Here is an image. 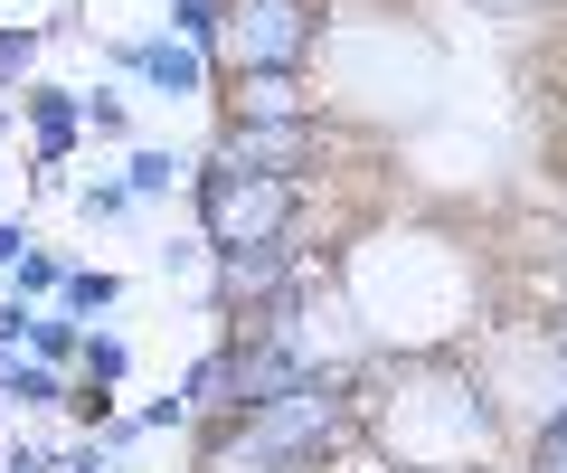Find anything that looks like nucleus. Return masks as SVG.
<instances>
[{
	"mask_svg": "<svg viewBox=\"0 0 567 473\" xmlns=\"http://www.w3.org/2000/svg\"><path fill=\"white\" fill-rule=\"evenodd\" d=\"M189 208H199L208 256H227V247H275V237H293V181L237 171L227 152H208V162H199V181H189Z\"/></svg>",
	"mask_w": 567,
	"mask_h": 473,
	"instance_id": "obj_1",
	"label": "nucleus"
},
{
	"mask_svg": "<svg viewBox=\"0 0 567 473\" xmlns=\"http://www.w3.org/2000/svg\"><path fill=\"white\" fill-rule=\"evenodd\" d=\"M58 473H123V454L104 445V435H85V445H66V454H58Z\"/></svg>",
	"mask_w": 567,
	"mask_h": 473,
	"instance_id": "obj_18",
	"label": "nucleus"
},
{
	"mask_svg": "<svg viewBox=\"0 0 567 473\" xmlns=\"http://www.w3.org/2000/svg\"><path fill=\"white\" fill-rule=\"evenodd\" d=\"M152 266H162V275H199V266H208V237H199V227H189V237H162Z\"/></svg>",
	"mask_w": 567,
	"mask_h": 473,
	"instance_id": "obj_17",
	"label": "nucleus"
},
{
	"mask_svg": "<svg viewBox=\"0 0 567 473\" xmlns=\"http://www.w3.org/2000/svg\"><path fill=\"white\" fill-rule=\"evenodd\" d=\"M85 331H95V322H76L66 304H48L39 322H29V360H48V370H76V360H85Z\"/></svg>",
	"mask_w": 567,
	"mask_h": 473,
	"instance_id": "obj_9",
	"label": "nucleus"
},
{
	"mask_svg": "<svg viewBox=\"0 0 567 473\" xmlns=\"http://www.w3.org/2000/svg\"><path fill=\"white\" fill-rule=\"evenodd\" d=\"M39 58H48V29L39 20H0V95H10V85H39Z\"/></svg>",
	"mask_w": 567,
	"mask_h": 473,
	"instance_id": "obj_11",
	"label": "nucleus"
},
{
	"mask_svg": "<svg viewBox=\"0 0 567 473\" xmlns=\"http://www.w3.org/2000/svg\"><path fill=\"white\" fill-rule=\"evenodd\" d=\"M189 181H199V162L171 152V143H133V152H123V189H133L142 208H152V199H181Z\"/></svg>",
	"mask_w": 567,
	"mask_h": 473,
	"instance_id": "obj_8",
	"label": "nucleus"
},
{
	"mask_svg": "<svg viewBox=\"0 0 567 473\" xmlns=\"http://www.w3.org/2000/svg\"><path fill=\"white\" fill-rule=\"evenodd\" d=\"M227 124H312L303 76H246L237 95H227Z\"/></svg>",
	"mask_w": 567,
	"mask_h": 473,
	"instance_id": "obj_7",
	"label": "nucleus"
},
{
	"mask_svg": "<svg viewBox=\"0 0 567 473\" xmlns=\"http://www.w3.org/2000/svg\"><path fill=\"white\" fill-rule=\"evenodd\" d=\"M76 379H95V389H123V379H133V341H123V331H85V360H76Z\"/></svg>",
	"mask_w": 567,
	"mask_h": 473,
	"instance_id": "obj_12",
	"label": "nucleus"
},
{
	"mask_svg": "<svg viewBox=\"0 0 567 473\" xmlns=\"http://www.w3.org/2000/svg\"><path fill=\"white\" fill-rule=\"evenodd\" d=\"M133 208H142V199H133L123 181H85V189H76V218H85V227H123Z\"/></svg>",
	"mask_w": 567,
	"mask_h": 473,
	"instance_id": "obj_14",
	"label": "nucleus"
},
{
	"mask_svg": "<svg viewBox=\"0 0 567 473\" xmlns=\"http://www.w3.org/2000/svg\"><path fill=\"white\" fill-rule=\"evenodd\" d=\"M29 247H39V227H29V218H0V275L20 266V256H29Z\"/></svg>",
	"mask_w": 567,
	"mask_h": 473,
	"instance_id": "obj_21",
	"label": "nucleus"
},
{
	"mask_svg": "<svg viewBox=\"0 0 567 473\" xmlns=\"http://www.w3.org/2000/svg\"><path fill=\"white\" fill-rule=\"evenodd\" d=\"M66 417H76L85 435H104V426H114L123 408H114V389H95V379H76V398H66Z\"/></svg>",
	"mask_w": 567,
	"mask_h": 473,
	"instance_id": "obj_16",
	"label": "nucleus"
},
{
	"mask_svg": "<svg viewBox=\"0 0 567 473\" xmlns=\"http://www.w3.org/2000/svg\"><path fill=\"white\" fill-rule=\"evenodd\" d=\"M29 322H39V304H20V294H0V350H29Z\"/></svg>",
	"mask_w": 567,
	"mask_h": 473,
	"instance_id": "obj_19",
	"label": "nucleus"
},
{
	"mask_svg": "<svg viewBox=\"0 0 567 473\" xmlns=\"http://www.w3.org/2000/svg\"><path fill=\"white\" fill-rule=\"evenodd\" d=\"M66 312H76V322H95V312H114L123 304V275H104V266H76L66 275V294H58Z\"/></svg>",
	"mask_w": 567,
	"mask_h": 473,
	"instance_id": "obj_13",
	"label": "nucleus"
},
{
	"mask_svg": "<svg viewBox=\"0 0 567 473\" xmlns=\"http://www.w3.org/2000/svg\"><path fill=\"white\" fill-rule=\"evenodd\" d=\"M218 152L237 171H265V181H303V162L322 152V114H312V124H227Z\"/></svg>",
	"mask_w": 567,
	"mask_h": 473,
	"instance_id": "obj_4",
	"label": "nucleus"
},
{
	"mask_svg": "<svg viewBox=\"0 0 567 473\" xmlns=\"http://www.w3.org/2000/svg\"><path fill=\"white\" fill-rule=\"evenodd\" d=\"M322 48V20L303 0H227V29H218V66L227 76H303V58Z\"/></svg>",
	"mask_w": 567,
	"mask_h": 473,
	"instance_id": "obj_2",
	"label": "nucleus"
},
{
	"mask_svg": "<svg viewBox=\"0 0 567 473\" xmlns=\"http://www.w3.org/2000/svg\"><path fill=\"white\" fill-rule=\"evenodd\" d=\"M104 58H114L133 85L181 95V104H199L208 85H218V58H208L199 39H181V29H123V39H104Z\"/></svg>",
	"mask_w": 567,
	"mask_h": 473,
	"instance_id": "obj_3",
	"label": "nucleus"
},
{
	"mask_svg": "<svg viewBox=\"0 0 567 473\" xmlns=\"http://www.w3.org/2000/svg\"><path fill=\"white\" fill-rule=\"evenodd\" d=\"M0 473H58V454L29 445V435H10V454H0Z\"/></svg>",
	"mask_w": 567,
	"mask_h": 473,
	"instance_id": "obj_20",
	"label": "nucleus"
},
{
	"mask_svg": "<svg viewBox=\"0 0 567 473\" xmlns=\"http://www.w3.org/2000/svg\"><path fill=\"white\" fill-rule=\"evenodd\" d=\"M10 133H20V95H0V143H10Z\"/></svg>",
	"mask_w": 567,
	"mask_h": 473,
	"instance_id": "obj_22",
	"label": "nucleus"
},
{
	"mask_svg": "<svg viewBox=\"0 0 567 473\" xmlns=\"http://www.w3.org/2000/svg\"><path fill=\"white\" fill-rule=\"evenodd\" d=\"M20 114H29V133H39V181H58L66 152H76V133H85V85L39 76V85H20Z\"/></svg>",
	"mask_w": 567,
	"mask_h": 473,
	"instance_id": "obj_5",
	"label": "nucleus"
},
{
	"mask_svg": "<svg viewBox=\"0 0 567 473\" xmlns=\"http://www.w3.org/2000/svg\"><path fill=\"white\" fill-rule=\"evenodd\" d=\"M76 398V379L48 370V360H29V350H0V417H48Z\"/></svg>",
	"mask_w": 567,
	"mask_h": 473,
	"instance_id": "obj_6",
	"label": "nucleus"
},
{
	"mask_svg": "<svg viewBox=\"0 0 567 473\" xmlns=\"http://www.w3.org/2000/svg\"><path fill=\"white\" fill-rule=\"evenodd\" d=\"M0 454H10V445H0Z\"/></svg>",
	"mask_w": 567,
	"mask_h": 473,
	"instance_id": "obj_23",
	"label": "nucleus"
},
{
	"mask_svg": "<svg viewBox=\"0 0 567 473\" xmlns=\"http://www.w3.org/2000/svg\"><path fill=\"white\" fill-rule=\"evenodd\" d=\"M66 275H76V266H66L58 247H29L20 266H10V294H20V304H39V312H48V304H58V294H66Z\"/></svg>",
	"mask_w": 567,
	"mask_h": 473,
	"instance_id": "obj_10",
	"label": "nucleus"
},
{
	"mask_svg": "<svg viewBox=\"0 0 567 473\" xmlns=\"http://www.w3.org/2000/svg\"><path fill=\"white\" fill-rule=\"evenodd\" d=\"M85 133H104V143H133V104H123L114 85H85Z\"/></svg>",
	"mask_w": 567,
	"mask_h": 473,
	"instance_id": "obj_15",
	"label": "nucleus"
}]
</instances>
